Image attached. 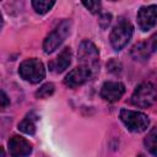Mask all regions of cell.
Instances as JSON below:
<instances>
[{"label":"cell","instance_id":"2","mask_svg":"<svg viewBox=\"0 0 157 157\" xmlns=\"http://www.w3.org/2000/svg\"><path fill=\"white\" fill-rule=\"evenodd\" d=\"M157 101V91L153 83L151 82H142L140 83L132 96H131V103L140 108H147L152 105Z\"/></svg>","mask_w":157,"mask_h":157},{"label":"cell","instance_id":"14","mask_svg":"<svg viewBox=\"0 0 157 157\" xmlns=\"http://www.w3.org/2000/svg\"><path fill=\"white\" fill-rule=\"evenodd\" d=\"M37 120V117H32V113L29 114V115H27L20 124H18V129L22 131V132H25V134H27V135H33L34 132H36V121Z\"/></svg>","mask_w":157,"mask_h":157},{"label":"cell","instance_id":"12","mask_svg":"<svg viewBox=\"0 0 157 157\" xmlns=\"http://www.w3.org/2000/svg\"><path fill=\"white\" fill-rule=\"evenodd\" d=\"M70 64H71V49L64 48L60 52V54L49 63V70L52 72L60 74V72L65 71Z\"/></svg>","mask_w":157,"mask_h":157},{"label":"cell","instance_id":"11","mask_svg":"<svg viewBox=\"0 0 157 157\" xmlns=\"http://www.w3.org/2000/svg\"><path fill=\"white\" fill-rule=\"evenodd\" d=\"M124 93H125V86L121 82H117V81L104 82L101 88V97L108 102L119 101Z\"/></svg>","mask_w":157,"mask_h":157},{"label":"cell","instance_id":"6","mask_svg":"<svg viewBox=\"0 0 157 157\" xmlns=\"http://www.w3.org/2000/svg\"><path fill=\"white\" fill-rule=\"evenodd\" d=\"M77 56L82 66H86L88 69H93L98 63V49L91 40H83L81 42L77 52Z\"/></svg>","mask_w":157,"mask_h":157},{"label":"cell","instance_id":"5","mask_svg":"<svg viewBox=\"0 0 157 157\" xmlns=\"http://www.w3.org/2000/svg\"><path fill=\"white\" fill-rule=\"evenodd\" d=\"M134 33V27L129 21L121 20L112 31L109 40L112 47L115 50H120L121 48H124L128 42L130 40V38L132 37Z\"/></svg>","mask_w":157,"mask_h":157},{"label":"cell","instance_id":"15","mask_svg":"<svg viewBox=\"0 0 157 157\" xmlns=\"http://www.w3.org/2000/svg\"><path fill=\"white\" fill-rule=\"evenodd\" d=\"M55 1H48V0H33L32 1V6L36 10L37 13L44 15L47 13L53 6H54Z\"/></svg>","mask_w":157,"mask_h":157},{"label":"cell","instance_id":"9","mask_svg":"<svg viewBox=\"0 0 157 157\" xmlns=\"http://www.w3.org/2000/svg\"><path fill=\"white\" fill-rule=\"evenodd\" d=\"M157 22V5L144 6L137 12V23L141 31L146 32L155 27Z\"/></svg>","mask_w":157,"mask_h":157},{"label":"cell","instance_id":"16","mask_svg":"<svg viewBox=\"0 0 157 157\" xmlns=\"http://www.w3.org/2000/svg\"><path fill=\"white\" fill-rule=\"evenodd\" d=\"M54 93V85L50 82H47L39 87V90L36 92V97L38 98H47Z\"/></svg>","mask_w":157,"mask_h":157},{"label":"cell","instance_id":"10","mask_svg":"<svg viewBox=\"0 0 157 157\" xmlns=\"http://www.w3.org/2000/svg\"><path fill=\"white\" fill-rule=\"evenodd\" d=\"M9 152L12 157H27L32 152V145L22 136L13 135L9 140Z\"/></svg>","mask_w":157,"mask_h":157},{"label":"cell","instance_id":"7","mask_svg":"<svg viewBox=\"0 0 157 157\" xmlns=\"http://www.w3.org/2000/svg\"><path fill=\"white\" fill-rule=\"evenodd\" d=\"M156 50H157V33L151 36L148 40L135 44L131 49V55L135 60L142 61V60H147L148 56Z\"/></svg>","mask_w":157,"mask_h":157},{"label":"cell","instance_id":"20","mask_svg":"<svg viewBox=\"0 0 157 157\" xmlns=\"http://www.w3.org/2000/svg\"><path fill=\"white\" fill-rule=\"evenodd\" d=\"M137 157H145V156H144V155H139Z\"/></svg>","mask_w":157,"mask_h":157},{"label":"cell","instance_id":"4","mask_svg":"<svg viewBox=\"0 0 157 157\" xmlns=\"http://www.w3.org/2000/svg\"><path fill=\"white\" fill-rule=\"evenodd\" d=\"M70 29H71V21L70 20H64L61 21L55 28L53 32L49 33V36L44 39V43H43V49L47 54L49 53H53L64 40L65 38L69 36L70 33Z\"/></svg>","mask_w":157,"mask_h":157},{"label":"cell","instance_id":"13","mask_svg":"<svg viewBox=\"0 0 157 157\" xmlns=\"http://www.w3.org/2000/svg\"><path fill=\"white\" fill-rule=\"evenodd\" d=\"M144 144H145L146 148L150 151V153H152L153 156L157 157V126L152 128L150 130V132L147 134V136L144 140Z\"/></svg>","mask_w":157,"mask_h":157},{"label":"cell","instance_id":"18","mask_svg":"<svg viewBox=\"0 0 157 157\" xmlns=\"http://www.w3.org/2000/svg\"><path fill=\"white\" fill-rule=\"evenodd\" d=\"M110 18H112V16H110L109 13L102 15V16H101V20H99V26H101L102 28H107L108 25L110 23Z\"/></svg>","mask_w":157,"mask_h":157},{"label":"cell","instance_id":"1","mask_svg":"<svg viewBox=\"0 0 157 157\" xmlns=\"http://www.w3.org/2000/svg\"><path fill=\"white\" fill-rule=\"evenodd\" d=\"M18 74L23 80L28 82L38 83L45 77V69L40 60L32 58L21 63L18 67Z\"/></svg>","mask_w":157,"mask_h":157},{"label":"cell","instance_id":"19","mask_svg":"<svg viewBox=\"0 0 157 157\" xmlns=\"http://www.w3.org/2000/svg\"><path fill=\"white\" fill-rule=\"evenodd\" d=\"M9 104H10V99L7 98L6 93H5L4 91H1V107L5 108V107L9 105Z\"/></svg>","mask_w":157,"mask_h":157},{"label":"cell","instance_id":"3","mask_svg":"<svg viewBox=\"0 0 157 157\" xmlns=\"http://www.w3.org/2000/svg\"><path fill=\"white\" fill-rule=\"evenodd\" d=\"M119 117H120V120L123 121V124L128 128V130H130L132 132H142L150 125V120H148L147 115L141 112L121 109Z\"/></svg>","mask_w":157,"mask_h":157},{"label":"cell","instance_id":"8","mask_svg":"<svg viewBox=\"0 0 157 157\" xmlns=\"http://www.w3.org/2000/svg\"><path fill=\"white\" fill-rule=\"evenodd\" d=\"M92 76V70L86 67V66H78L72 69L64 78V83L71 88L78 87L81 85H83L85 82H87Z\"/></svg>","mask_w":157,"mask_h":157},{"label":"cell","instance_id":"17","mask_svg":"<svg viewBox=\"0 0 157 157\" xmlns=\"http://www.w3.org/2000/svg\"><path fill=\"white\" fill-rule=\"evenodd\" d=\"M82 4L92 13H98L101 11V2L99 1H82Z\"/></svg>","mask_w":157,"mask_h":157}]
</instances>
